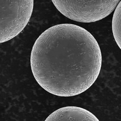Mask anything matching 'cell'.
<instances>
[{
  "mask_svg": "<svg viewBox=\"0 0 121 121\" xmlns=\"http://www.w3.org/2000/svg\"><path fill=\"white\" fill-rule=\"evenodd\" d=\"M102 56L91 34L77 25L49 28L36 40L30 64L38 83L57 96H75L90 88L100 72Z\"/></svg>",
  "mask_w": 121,
  "mask_h": 121,
  "instance_id": "6da1fadb",
  "label": "cell"
},
{
  "mask_svg": "<svg viewBox=\"0 0 121 121\" xmlns=\"http://www.w3.org/2000/svg\"><path fill=\"white\" fill-rule=\"evenodd\" d=\"M120 0H52L56 9L64 16L77 22L91 23L109 15Z\"/></svg>",
  "mask_w": 121,
  "mask_h": 121,
  "instance_id": "7a4b0ae2",
  "label": "cell"
},
{
  "mask_svg": "<svg viewBox=\"0 0 121 121\" xmlns=\"http://www.w3.org/2000/svg\"><path fill=\"white\" fill-rule=\"evenodd\" d=\"M33 0H0V43L17 36L27 25L32 16Z\"/></svg>",
  "mask_w": 121,
  "mask_h": 121,
  "instance_id": "3957f363",
  "label": "cell"
},
{
  "mask_svg": "<svg viewBox=\"0 0 121 121\" xmlns=\"http://www.w3.org/2000/svg\"><path fill=\"white\" fill-rule=\"evenodd\" d=\"M45 121H99L92 113L81 107L68 106L50 115Z\"/></svg>",
  "mask_w": 121,
  "mask_h": 121,
  "instance_id": "277c9868",
  "label": "cell"
},
{
  "mask_svg": "<svg viewBox=\"0 0 121 121\" xmlns=\"http://www.w3.org/2000/svg\"><path fill=\"white\" fill-rule=\"evenodd\" d=\"M121 2L117 4L113 15L112 26L115 40L121 49Z\"/></svg>",
  "mask_w": 121,
  "mask_h": 121,
  "instance_id": "5b68a950",
  "label": "cell"
}]
</instances>
